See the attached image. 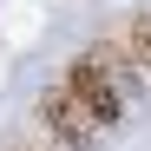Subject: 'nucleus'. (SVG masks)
I'll use <instances>...</instances> for the list:
<instances>
[{"label": "nucleus", "mask_w": 151, "mask_h": 151, "mask_svg": "<svg viewBox=\"0 0 151 151\" xmlns=\"http://www.w3.org/2000/svg\"><path fill=\"white\" fill-rule=\"evenodd\" d=\"M40 125H46V132H53V145H66V151H86L99 132H105V118H99V112H92L66 79L40 92Z\"/></svg>", "instance_id": "f257e3e1"}, {"label": "nucleus", "mask_w": 151, "mask_h": 151, "mask_svg": "<svg viewBox=\"0 0 151 151\" xmlns=\"http://www.w3.org/2000/svg\"><path fill=\"white\" fill-rule=\"evenodd\" d=\"M66 86L79 92V99H86V105H92L99 118H105V125H118V118H125V86H118L112 72L92 59V53H79V59L66 66Z\"/></svg>", "instance_id": "f03ea898"}, {"label": "nucleus", "mask_w": 151, "mask_h": 151, "mask_svg": "<svg viewBox=\"0 0 151 151\" xmlns=\"http://www.w3.org/2000/svg\"><path fill=\"white\" fill-rule=\"evenodd\" d=\"M125 46L138 53V66H145V79H151V13H132V20H125Z\"/></svg>", "instance_id": "7ed1b4c3"}, {"label": "nucleus", "mask_w": 151, "mask_h": 151, "mask_svg": "<svg viewBox=\"0 0 151 151\" xmlns=\"http://www.w3.org/2000/svg\"><path fill=\"white\" fill-rule=\"evenodd\" d=\"M13 151H33V145H13Z\"/></svg>", "instance_id": "20e7f679"}]
</instances>
